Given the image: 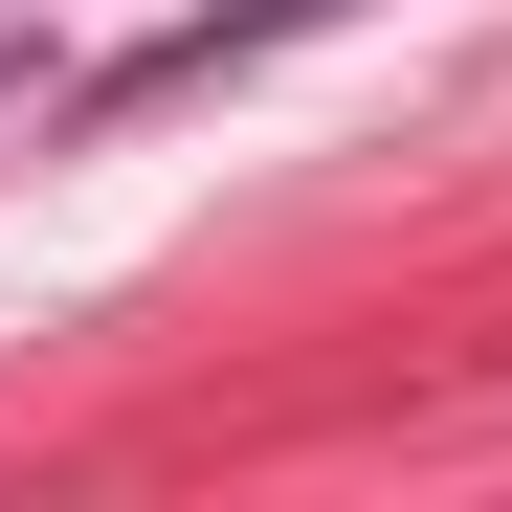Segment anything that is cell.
Wrapping results in <instances>:
<instances>
[{"label":"cell","mask_w":512,"mask_h":512,"mask_svg":"<svg viewBox=\"0 0 512 512\" xmlns=\"http://www.w3.org/2000/svg\"><path fill=\"white\" fill-rule=\"evenodd\" d=\"M290 23H334V0H201V23H156V45L112 67L90 112H156V90H201V67H245V45H290Z\"/></svg>","instance_id":"6da1fadb"},{"label":"cell","mask_w":512,"mask_h":512,"mask_svg":"<svg viewBox=\"0 0 512 512\" xmlns=\"http://www.w3.org/2000/svg\"><path fill=\"white\" fill-rule=\"evenodd\" d=\"M0 90H23V45H0Z\"/></svg>","instance_id":"7a4b0ae2"}]
</instances>
